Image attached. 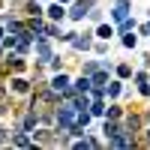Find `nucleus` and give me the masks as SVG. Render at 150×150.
Instances as JSON below:
<instances>
[{
	"label": "nucleus",
	"mask_w": 150,
	"mask_h": 150,
	"mask_svg": "<svg viewBox=\"0 0 150 150\" xmlns=\"http://www.w3.org/2000/svg\"><path fill=\"white\" fill-rule=\"evenodd\" d=\"M30 66H33V57H24V54H18V51H6L3 66H0V78H6V75L30 72Z\"/></svg>",
	"instance_id": "nucleus-1"
},
{
	"label": "nucleus",
	"mask_w": 150,
	"mask_h": 150,
	"mask_svg": "<svg viewBox=\"0 0 150 150\" xmlns=\"http://www.w3.org/2000/svg\"><path fill=\"white\" fill-rule=\"evenodd\" d=\"M6 84H9V93L15 99H27L36 90V81L30 78V72H21V75H6Z\"/></svg>",
	"instance_id": "nucleus-2"
},
{
	"label": "nucleus",
	"mask_w": 150,
	"mask_h": 150,
	"mask_svg": "<svg viewBox=\"0 0 150 150\" xmlns=\"http://www.w3.org/2000/svg\"><path fill=\"white\" fill-rule=\"evenodd\" d=\"M93 42H96V27H93V24H87V27H81L78 36L69 42V51H72V54H90V51H93Z\"/></svg>",
	"instance_id": "nucleus-3"
},
{
	"label": "nucleus",
	"mask_w": 150,
	"mask_h": 150,
	"mask_svg": "<svg viewBox=\"0 0 150 150\" xmlns=\"http://www.w3.org/2000/svg\"><path fill=\"white\" fill-rule=\"evenodd\" d=\"M54 54H57V42H54V39L39 36V39L33 42V60H36V63H48Z\"/></svg>",
	"instance_id": "nucleus-4"
},
{
	"label": "nucleus",
	"mask_w": 150,
	"mask_h": 150,
	"mask_svg": "<svg viewBox=\"0 0 150 150\" xmlns=\"http://www.w3.org/2000/svg\"><path fill=\"white\" fill-rule=\"evenodd\" d=\"M9 9H15L18 15H24V18L45 15V3H42V0H9Z\"/></svg>",
	"instance_id": "nucleus-5"
},
{
	"label": "nucleus",
	"mask_w": 150,
	"mask_h": 150,
	"mask_svg": "<svg viewBox=\"0 0 150 150\" xmlns=\"http://www.w3.org/2000/svg\"><path fill=\"white\" fill-rule=\"evenodd\" d=\"M75 120H78V108H75L72 102H60L57 105V129L69 132L75 126Z\"/></svg>",
	"instance_id": "nucleus-6"
},
{
	"label": "nucleus",
	"mask_w": 150,
	"mask_h": 150,
	"mask_svg": "<svg viewBox=\"0 0 150 150\" xmlns=\"http://www.w3.org/2000/svg\"><path fill=\"white\" fill-rule=\"evenodd\" d=\"M96 3L93 0H72L69 3V24H87V15Z\"/></svg>",
	"instance_id": "nucleus-7"
},
{
	"label": "nucleus",
	"mask_w": 150,
	"mask_h": 150,
	"mask_svg": "<svg viewBox=\"0 0 150 150\" xmlns=\"http://www.w3.org/2000/svg\"><path fill=\"white\" fill-rule=\"evenodd\" d=\"M132 87H135V93H138V99H150V69H144V66H135Z\"/></svg>",
	"instance_id": "nucleus-8"
},
{
	"label": "nucleus",
	"mask_w": 150,
	"mask_h": 150,
	"mask_svg": "<svg viewBox=\"0 0 150 150\" xmlns=\"http://www.w3.org/2000/svg\"><path fill=\"white\" fill-rule=\"evenodd\" d=\"M45 18H48V21L66 24V21H69V6L60 3V0H51V3H45Z\"/></svg>",
	"instance_id": "nucleus-9"
},
{
	"label": "nucleus",
	"mask_w": 150,
	"mask_h": 150,
	"mask_svg": "<svg viewBox=\"0 0 150 150\" xmlns=\"http://www.w3.org/2000/svg\"><path fill=\"white\" fill-rule=\"evenodd\" d=\"M129 15H132V0H114V3L108 6V18L114 24H120L123 18H129Z\"/></svg>",
	"instance_id": "nucleus-10"
},
{
	"label": "nucleus",
	"mask_w": 150,
	"mask_h": 150,
	"mask_svg": "<svg viewBox=\"0 0 150 150\" xmlns=\"http://www.w3.org/2000/svg\"><path fill=\"white\" fill-rule=\"evenodd\" d=\"M72 78H75V75H72L69 69H63V72H51V75H48V84H51L57 93H63V90L72 87Z\"/></svg>",
	"instance_id": "nucleus-11"
},
{
	"label": "nucleus",
	"mask_w": 150,
	"mask_h": 150,
	"mask_svg": "<svg viewBox=\"0 0 150 150\" xmlns=\"http://www.w3.org/2000/svg\"><path fill=\"white\" fill-rule=\"evenodd\" d=\"M12 147H15V150H36V141H33L30 132L15 129V132H12Z\"/></svg>",
	"instance_id": "nucleus-12"
},
{
	"label": "nucleus",
	"mask_w": 150,
	"mask_h": 150,
	"mask_svg": "<svg viewBox=\"0 0 150 150\" xmlns=\"http://www.w3.org/2000/svg\"><path fill=\"white\" fill-rule=\"evenodd\" d=\"M117 42H120V48H126V51H138L141 36H138V30H129V33H120Z\"/></svg>",
	"instance_id": "nucleus-13"
},
{
	"label": "nucleus",
	"mask_w": 150,
	"mask_h": 150,
	"mask_svg": "<svg viewBox=\"0 0 150 150\" xmlns=\"http://www.w3.org/2000/svg\"><path fill=\"white\" fill-rule=\"evenodd\" d=\"M126 87H129V81H123V78H111L108 81V99H123V93H126Z\"/></svg>",
	"instance_id": "nucleus-14"
},
{
	"label": "nucleus",
	"mask_w": 150,
	"mask_h": 150,
	"mask_svg": "<svg viewBox=\"0 0 150 150\" xmlns=\"http://www.w3.org/2000/svg\"><path fill=\"white\" fill-rule=\"evenodd\" d=\"M99 69H102V63H99V57H96V54H93V57H87V60H78V72L90 75V78H93Z\"/></svg>",
	"instance_id": "nucleus-15"
},
{
	"label": "nucleus",
	"mask_w": 150,
	"mask_h": 150,
	"mask_svg": "<svg viewBox=\"0 0 150 150\" xmlns=\"http://www.w3.org/2000/svg\"><path fill=\"white\" fill-rule=\"evenodd\" d=\"M90 114H93L96 123L108 114V99H105V96H99V99H93V102H90Z\"/></svg>",
	"instance_id": "nucleus-16"
},
{
	"label": "nucleus",
	"mask_w": 150,
	"mask_h": 150,
	"mask_svg": "<svg viewBox=\"0 0 150 150\" xmlns=\"http://www.w3.org/2000/svg\"><path fill=\"white\" fill-rule=\"evenodd\" d=\"M114 75H117V78H123V81H132L135 66L129 63V60H117V63H114Z\"/></svg>",
	"instance_id": "nucleus-17"
},
{
	"label": "nucleus",
	"mask_w": 150,
	"mask_h": 150,
	"mask_svg": "<svg viewBox=\"0 0 150 150\" xmlns=\"http://www.w3.org/2000/svg\"><path fill=\"white\" fill-rule=\"evenodd\" d=\"M72 87L78 93H90V87H93V78L90 75H84V72H75V78H72Z\"/></svg>",
	"instance_id": "nucleus-18"
},
{
	"label": "nucleus",
	"mask_w": 150,
	"mask_h": 150,
	"mask_svg": "<svg viewBox=\"0 0 150 150\" xmlns=\"http://www.w3.org/2000/svg\"><path fill=\"white\" fill-rule=\"evenodd\" d=\"M63 30H66V27H63L60 21H48V24H45V36H48V39H54L57 45H60V36H63Z\"/></svg>",
	"instance_id": "nucleus-19"
},
{
	"label": "nucleus",
	"mask_w": 150,
	"mask_h": 150,
	"mask_svg": "<svg viewBox=\"0 0 150 150\" xmlns=\"http://www.w3.org/2000/svg\"><path fill=\"white\" fill-rule=\"evenodd\" d=\"M63 69H69V63H66V57L57 51L51 60H48V72H63Z\"/></svg>",
	"instance_id": "nucleus-20"
},
{
	"label": "nucleus",
	"mask_w": 150,
	"mask_h": 150,
	"mask_svg": "<svg viewBox=\"0 0 150 150\" xmlns=\"http://www.w3.org/2000/svg\"><path fill=\"white\" fill-rule=\"evenodd\" d=\"M90 54H96V57H108V54H111V42H108V39H96Z\"/></svg>",
	"instance_id": "nucleus-21"
},
{
	"label": "nucleus",
	"mask_w": 150,
	"mask_h": 150,
	"mask_svg": "<svg viewBox=\"0 0 150 150\" xmlns=\"http://www.w3.org/2000/svg\"><path fill=\"white\" fill-rule=\"evenodd\" d=\"M12 111H15V99H9V96H0V120H6Z\"/></svg>",
	"instance_id": "nucleus-22"
},
{
	"label": "nucleus",
	"mask_w": 150,
	"mask_h": 150,
	"mask_svg": "<svg viewBox=\"0 0 150 150\" xmlns=\"http://www.w3.org/2000/svg\"><path fill=\"white\" fill-rule=\"evenodd\" d=\"M129 30H138V18H135V15L123 18V21L117 24V36H120V33H129Z\"/></svg>",
	"instance_id": "nucleus-23"
},
{
	"label": "nucleus",
	"mask_w": 150,
	"mask_h": 150,
	"mask_svg": "<svg viewBox=\"0 0 150 150\" xmlns=\"http://www.w3.org/2000/svg\"><path fill=\"white\" fill-rule=\"evenodd\" d=\"M108 15H105V9H102V3H96L93 9H90V15H87V24H99V21H105Z\"/></svg>",
	"instance_id": "nucleus-24"
},
{
	"label": "nucleus",
	"mask_w": 150,
	"mask_h": 150,
	"mask_svg": "<svg viewBox=\"0 0 150 150\" xmlns=\"http://www.w3.org/2000/svg\"><path fill=\"white\" fill-rule=\"evenodd\" d=\"M12 126H6V123H0V147H12Z\"/></svg>",
	"instance_id": "nucleus-25"
},
{
	"label": "nucleus",
	"mask_w": 150,
	"mask_h": 150,
	"mask_svg": "<svg viewBox=\"0 0 150 150\" xmlns=\"http://www.w3.org/2000/svg\"><path fill=\"white\" fill-rule=\"evenodd\" d=\"M0 42H3V48H6V51H15V45H18V33H6Z\"/></svg>",
	"instance_id": "nucleus-26"
},
{
	"label": "nucleus",
	"mask_w": 150,
	"mask_h": 150,
	"mask_svg": "<svg viewBox=\"0 0 150 150\" xmlns=\"http://www.w3.org/2000/svg\"><path fill=\"white\" fill-rule=\"evenodd\" d=\"M138 36H141V39H150V15L138 21Z\"/></svg>",
	"instance_id": "nucleus-27"
},
{
	"label": "nucleus",
	"mask_w": 150,
	"mask_h": 150,
	"mask_svg": "<svg viewBox=\"0 0 150 150\" xmlns=\"http://www.w3.org/2000/svg\"><path fill=\"white\" fill-rule=\"evenodd\" d=\"M75 36H78V30H75V27H66V30H63V36H60V45H69Z\"/></svg>",
	"instance_id": "nucleus-28"
},
{
	"label": "nucleus",
	"mask_w": 150,
	"mask_h": 150,
	"mask_svg": "<svg viewBox=\"0 0 150 150\" xmlns=\"http://www.w3.org/2000/svg\"><path fill=\"white\" fill-rule=\"evenodd\" d=\"M138 144H141V147H147V150H150V123H147V126H144V129H141V135H138Z\"/></svg>",
	"instance_id": "nucleus-29"
},
{
	"label": "nucleus",
	"mask_w": 150,
	"mask_h": 150,
	"mask_svg": "<svg viewBox=\"0 0 150 150\" xmlns=\"http://www.w3.org/2000/svg\"><path fill=\"white\" fill-rule=\"evenodd\" d=\"M141 66H144V69H150V51H144V54H141Z\"/></svg>",
	"instance_id": "nucleus-30"
},
{
	"label": "nucleus",
	"mask_w": 150,
	"mask_h": 150,
	"mask_svg": "<svg viewBox=\"0 0 150 150\" xmlns=\"http://www.w3.org/2000/svg\"><path fill=\"white\" fill-rule=\"evenodd\" d=\"M6 33H9V30H6V24H3V18H0V39H3Z\"/></svg>",
	"instance_id": "nucleus-31"
},
{
	"label": "nucleus",
	"mask_w": 150,
	"mask_h": 150,
	"mask_svg": "<svg viewBox=\"0 0 150 150\" xmlns=\"http://www.w3.org/2000/svg\"><path fill=\"white\" fill-rule=\"evenodd\" d=\"M3 57H6V48H3V42H0V66H3Z\"/></svg>",
	"instance_id": "nucleus-32"
},
{
	"label": "nucleus",
	"mask_w": 150,
	"mask_h": 150,
	"mask_svg": "<svg viewBox=\"0 0 150 150\" xmlns=\"http://www.w3.org/2000/svg\"><path fill=\"white\" fill-rule=\"evenodd\" d=\"M3 9H6V0H0V12H3Z\"/></svg>",
	"instance_id": "nucleus-33"
},
{
	"label": "nucleus",
	"mask_w": 150,
	"mask_h": 150,
	"mask_svg": "<svg viewBox=\"0 0 150 150\" xmlns=\"http://www.w3.org/2000/svg\"><path fill=\"white\" fill-rule=\"evenodd\" d=\"M42 3H51V0H42Z\"/></svg>",
	"instance_id": "nucleus-34"
}]
</instances>
